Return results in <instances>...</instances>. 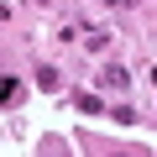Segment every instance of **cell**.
<instances>
[{
	"label": "cell",
	"instance_id": "1",
	"mask_svg": "<svg viewBox=\"0 0 157 157\" xmlns=\"http://www.w3.org/2000/svg\"><path fill=\"white\" fill-rule=\"evenodd\" d=\"M105 78H110V84H115V89H126V84H131V73H126L121 63H110V68H105Z\"/></svg>",
	"mask_w": 157,
	"mask_h": 157
},
{
	"label": "cell",
	"instance_id": "2",
	"mask_svg": "<svg viewBox=\"0 0 157 157\" xmlns=\"http://www.w3.org/2000/svg\"><path fill=\"white\" fill-rule=\"evenodd\" d=\"M0 100H16V78H11V84H0Z\"/></svg>",
	"mask_w": 157,
	"mask_h": 157
},
{
	"label": "cell",
	"instance_id": "3",
	"mask_svg": "<svg viewBox=\"0 0 157 157\" xmlns=\"http://www.w3.org/2000/svg\"><path fill=\"white\" fill-rule=\"evenodd\" d=\"M47 157H63V152H58V147H47Z\"/></svg>",
	"mask_w": 157,
	"mask_h": 157
},
{
	"label": "cell",
	"instance_id": "4",
	"mask_svg": "<svg viewBox=\"0 0 157 157\" xmlns=\"http://www.w3.org/2000/svg\"><path fill=\"white\" fill-rule=\"evenodd\" d=\"M115 157H136V152H115Z\"/></svg>",
	"mask_w": 157,
	"mask_h": 157
}]
</instances>
